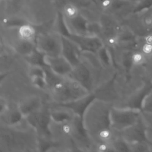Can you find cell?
I'll use <instances>...</instances> for the list:
<instances>
[{"label": "cell", "instance_id": "cell-1", "mask_svg": "<svg viewBox=\"0 0 152 152\" xmlns=\"http://www.w3.org/2000/svg\"><path fill=\"white\" fill-rule=\"evenodd\" d=\"M0 151H40L37 128L26 118L12 124H0Z\"/></svg>", "mask_w": 152, "mask_h": 152}, {"label": "cell", "instance_id": "cell-2", "mask_svg": "<svg viewBox=\"0 0 152 152\" xmlns=\"http://www.w3.org/2000/svg\"><path fill=\"white\" fill-rule=\"evenodd\" d=\"M37 51L43 56H56L63 53V36L59 32L37 31L36 38Z\"/></svg>", "mask_w": 152, "mask_h": 152}, {"label": "cell", "instance_id": "cell-3", "mask_svg": "<svg viewBox=\"0 0 152 152\" xmlns=\"http://www.w3.org/2000/svg\"><path fill=\"white\" fill-rule=\"evenodd\" d=\"M43 65L48 67L55 74L62 76H69L74 66L63 55L56 56H43Z\"/></svg>", "mask_w": 152, "mask_h": 152}, {"label": "cell", "instance_id": "cell-4", "mask_svg": "<svg viewBox=\"0 0 152 152\" xmlns=\"http://www.w3.org/2000/svg\"><path fill=\"white\" fill-rule=\"evenodd\" d=\"M17 31L18 35L23 39L35 42L37 30L32 25L29 24H24L20 25L17 28Z\"/></svg>", "mask_w": 152, "mask_h": 152}, {"label": "cell", "instance_id": "cell-5", "mask_svg": "<svg viewBox=\"0 0 152 152\" xmlns=\"http://www.w3.org/2000/svg\"><path fill=\"white\" fill-rule=\"evenodd\" d=\"M65 13L69 20H72L77 18L78 11L74 6L68 5L65 8Z\"/></svg>", "mask_w": 152, "mask_h": 152}, {"label": "cell", "instance_id": "cell-6", "mask_svg": "<svg viewBox=\"0 0 152 152\" xmlns=\"http://www.w3.org/2000/svg\"><path fill=\"white\" fill-rule=\"evenodd\" d=\"M144 59V54L142 52H136L131 55V60L133 64H140Z\"/></svg>", "mask_w": 152, "mask_h": 152}, {"label": "cell", "instance_id": "cell-7", "mask_svg": "<svg viewBox=\"0 0 152 152\" xmlns=\"http://www.w3.org/2000/svg\"><path fill=\"white\" fill-rule=\"evenodd\" d=\"M144 55H150L152 53V44L144 43L141 50Z\"/></svg>", "mask_w": 152, "mask_h": 152}, {"label": "cell", "instance_id": "cell-8", "mask_svg": "<svg viewBox=\"0 0 152 152\" xmlns=\"http://www.w3.org/2000/svg\"><path fill=\"white\" fill-rule=\"evenodd\" d=\"M144 42L152 44V34H148L146 35L144 38Z\"/></svg>", "mask_w": 152, "mask_h": 152}]
</instances>
